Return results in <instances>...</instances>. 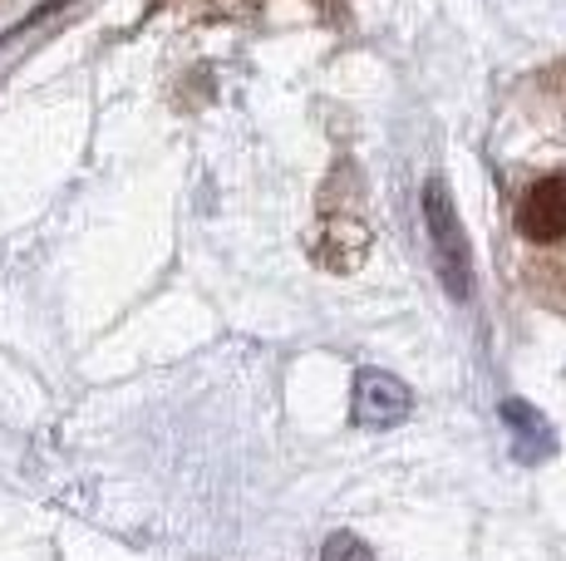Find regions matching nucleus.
<instances>
[{"mask_svg": "<svg viewBox=\"0 0 566 561\" xmlns=\"http://www.w3.org/2000/svg\"><path fill=\"white\" fill-rule=\"evenodd\" d=\"M423 232H429V252H433V266H439L443 290L453 300H468L473 296V262H468L459 202H453L443 178H429V188H423Z\"/></svg>", "mask_w": 566, "mask_h": 561, "instance_id": "nucleus-2", "label": "nucleus"}, {"mask_svg": "<svg viewBox=\"0 0 566 561\" xmlns=\"http://www.w3.org/2000/svg\"><path fill=\"white\" fill-rule=\"evenodd\" d=\"M413 409V394L405 380H395L389 370H360L355 374V419L369 428L399 424Z\"/></svg>", "mask_w": 566, "mask_h": 561, "instance_id": "nucleus-3", "label": "nucleus"}, {"mask_svg": "<svg viewBox=\"0 0 566 561\" xmlns=\"http://www.w3.org/2000/svg\"><path fill=\"white\" fill-rule=\"evenodd\" d=\"M321 561H375V552H369L355 532H335L331 542L321 547Z\"/></svg>", "mask_w": 566, "mask_h": 561, "instance_id": "nucleus-5", "label": "nucleus"}, {"mask_svg": "<svg viewBox=\"0 0 566 561\" xmlns=\"http://www.w3.org/2000/svg\"><path fill=\"white\" fill-rule=\"evenodd\" d=\"M527 134L503 124V208L517 276L532 296L566 310V70H547L513 109Z\"/></svg>", "mask_w": 566, "mask_h": 561, "instance_id": "nucleus-1", "label": "nucleus"}, {"mask_svg": "<svg viewBox=\"0 0 566 561\" xmlns=\"http://www.w3.org/2000/svg\"><path fill=\"white\" fill-rule=\"evenodd\" d=\"M497 414H503L507 434H513V453L522 463H537V458H552V453H557V434H552V424L532 404H522V399H503Z\"/></svg>", "mask_w": 566, "mask_h": 561, "instance_id": "nucleus-4", "label": "nucleus"}]
</instances>
